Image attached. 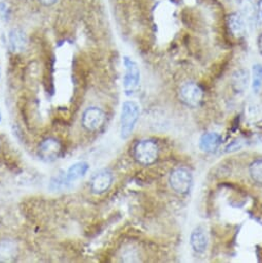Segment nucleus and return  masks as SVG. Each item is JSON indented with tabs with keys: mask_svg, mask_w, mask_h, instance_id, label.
Instances as JSON below:
<instances>
[{
	"mask_svg": "<svg viewBox=\"0 0 262 263\" xmlns=\"http://www.w3.org/2000/svg\"><path fill=\"white\" fill-rule=\"evenodd\" d=\"M140 117V106L134 101H126L122 105L121 111V137L127 139L131 133Z\"/></svg>",
	"mask_w": 262,
	"mask_h": 263,
	"instance_id": "nucleus-1",
	"label": "nucleus"
},
{
	"mask_svg": "<svg viewBox=\"0 0 262 263\" xmlns=\"http://www.w3.org/2000/svg\"><path fill=\"white\" fill-rule=\"evenodd\" d=\"M124 66H125V76L123 80L124 90L127 95L136 93L139 89L141 82V71L139 65L128 57H124Z\"/></svg>",
	"mask_w": 262,
	"mask_h": 263,
	"instance_id": "nucleus-2",
	"label": "nucleus"
},
{
	"mask_svg": "<svg viewBox=\"0 0 262 263\" xmlns=\"http://www.w3.org/2000/svg\"><path fill=\"white\" fill-rule=\"evenodd\" d=\"M135 157L141 164H152L158 157V147L152 141H142L135 148Z\"/></svg>",
	"mask_w": 262,
	"mask_h": 263,
	"instance_id": "nucleus-3",
	"label": "nucleus"
},
{
	"mask_svg": "<svg viewBox=\"0 0 262 263\" xmlns=\"http://www.w3.org/2000/svg\"><path fill=\"white\" fill-rule=\"evenodd\" d=\"M170 183L172 188L179 194H186L192 184V175L191 173L183 167L175 170L171 177H170Z\"/></svg>",
	"mask_w": 262,
	"mask_h": 263,
	"instance_id": "nucleus-4",
	"label": "nucleus"
},
{
	"mask_svg": "<svg viewBox=\"0 0 262 263\" xmlns=\"http://www.w3.org/2000/svg\"><path fill=\"white\" fill-rule=\"evenodd\" d=\"M106 116L104 111L96 106H91L87 108L82 117V124L88 131H96L100 129L105 123Z\"/></svg>",
	"mask_w": 262,
	"mask_h": 263,
	"instance_id": "nucleus-5",
	"label": "nucleus"
},
{
	"mask_svg": "<svg viewBox=\"0 0 262 263\" xmlns=\"http://www.w3.org/2000/svg\"><path fill=\"white\" fill-rule=\"evenodd\" d=\"M180 97L182 101L188 106H198L203 98L201 88L195 83H185L180 89Z\"/></svg>",
	"mask_w": 262,
	"mask_h": 263,
	"instance_id": "nucleus-6",
	"label": "nucleus"
},
{
	"mask_svg": "<svg viewBox=\"0 0 262 263\" xmlns=\"http://www.w3.org/2000/svg\"><path fill=\"white\" fill-rule=\"evenodd\" d=\"M61 144L53 138L45 140L40 146V156L46 162H53L60 156Z\"/></svg>",
	"mask_w": 262,
	"mask_h": 263,
	"instance_id": "nucleus-7",
	"label": "nucleus"
},
{
	"mask_svg": "<svg viewBox=\"0 0 262 263\" xmlns=\"http://www.w3.org/2000/svg\"><path fill=\"white\" fill-rule=\"evenodd\" d=\"M113 174L108 171H100L96 173L90 182V187L93 193L101 194L109 189L113 183Z\"/></svg>",
	"mask_w": 262,
	"mask_h": 263,
	"instance_id": "nucleus-8",
	"label": "nucleus"
},
{
	"mask_svg": "<svg viewBox=\"0 0 262 263\" xmlns=\"http://www.w3.org/2000/svg\"><path fill=\"white\" fill-rule=\"evenodd\" d=\"M88 168H89L88 163H86L84 161L74 163L66 172L62 183H64V184L74 183L76 181L80 180L81 178H83L86 175V173L88 172Z\"/></svg>",
	"mask_w": 262,
	"mask_h": 263,
	"instance_id": "nucleus-9",
	"label": "nucleus"
},
{
	"mask_svg": "<svg viewBox=\"0 0 262 263\" xmlns=\"http://www.w3.org/2000/svg\"><path fill=\"white\" fill-rule=\"evenodd\" d=\"M18 255V247L10 239L0 240V262H11Z\"/></svg>",
	"mask_w": 262,
	"mask_h": 263,
	"instance_id": "nucleus-10",
	"label": "nucleus"
},
{
	"mask_svg": "<svg viewBox=\"0 0 262 263\" xmlns=\"http://www.w3.org/2000/svg\"><path fill=\"white\" fill-rule=\"evenodd\" d=\"M11 50L15 53L23 52L27 47V36L20 29H13L9 35Z\"/></svg>",
	"mask_w": 262,
	"mask_h": 263,
	"instance_id": "nucleus-11",
	"label": "nucleus"
},
{
	"mask_svg": "<svg viewBox=\"0 0 262 263\" xmlns=\"http://www.w3.org/2000/svg\"><path fill=\"white\" fill-rule=\"evenodd\" d=\"M190 242L193 250L197 253H202L208 247V235L202 227H197L193 230L190 237Z\"/></svg>",
	"mask_w": 262,
	"mask_h": 263,
	"instance_id": "nucleus-12",
	"label": "nucleus"
},
{
	"mask_svg": "<svg viewBox=\"0 0 262 263\" xmlns=\"http://www.w3.org/2000/svg\"><path fill=\"white\" fill-rule=\"evenodd\" d=\"M227 25L229 31L233 36L240 39L246 34V25L242 18L238 14H232L227 19Z\"/></svg>",
	"mask_w": 262,
	"mask_h": 263,
	"instance_id": "nucleus-13",
	"label": "nucleus"
},
{
	"mask_svg": "<svg viewBox=\"0 0 262 263\" xmlns=\"http://www.w3.org/2000/svg\"><path fill=\"white\" fill-rule=\"evenodd\" d=\"M220 143H221V137L218 134L209 133V134H204L201 137L199 141V147L204 152H214L220 146Z\"/></svg>",
	"mask_w": 262,
	"mask_h": 263,
	"instance_id": "nucleus-14",
	"label": "nucleus"
},
{
	"mask_svg": "<svg viewBox=\"0 0 262 263\" xmlns=\"http://www.w3.org/2000/svg\"><path fill=\"white\" fill-rule=\"evenodd\" d=\"M249 84V73L248 71L240 69L234 72L232 77V88L235 92H244L248 88Z\"/></svg>",
	"mask_w": 262,
	"mask_h": 263,
	"instance_id": "nucleus-15",
	"label": "nucleus"
},
{
	"mask_svg": "<svg viewBox=\"0 0 262 263\" xmlns=\"http://www.w3.org/2000/svg\"><path fill=\"white\" fill-rule=\"evenodd\" d=\"M253 91L258 93L262 86V65L256 64L253 66Z\"/></svg>",
	"mask_w": 262,
	"mask_h": 263,
	"instance_id": "nucleus-16",
	"label": "nucleus"
},
{
	"mask_svg": "<svg viewBox=\"0 0 262 263\" xmlns=\"http://www.w3.org/2000/svg\"><path fill=\"white\" fill-rule=\"evenodd\" d=\"M250 175L256 183L262 184V159L256 160L251 164Z\"/></svg>",
	"mask_w": 262,
	"mask_h": 263,
	"instance_id": "nucleus-17",
	"label": "nucleus"
},
{
	"mask_svg": "<svg viewBox=\"0 0 262 263\" xmlns=\"http://www.w3.org/2000/svg\"><path fill=\"white\" fill-rule=\"evenodd\" d=\"M40 2L46 6H51L56 2V0H40Z\"/></svg>",
	"mask_w": 262,
	"mask_h": 263,
	"instance_id": "nucleus-18",
	"label": "nucleus"
},
{
	"mask_svg": "<svg viewBox=\"0 0 262 263\" xmlns=\"http://www.w3.org/2000/svg\"><path fill=\"white\" fill-rule=\"evenodd\" d=\"M258 46H259V50H260V53L262 55V34L260 35L259 37V41H258Z\"/></svg>",
	"mask_w": 262,
	"mask_h": 263,
	"instance_id": "nucleus-19",
	"label": "nucleus"
},
{
	"mask_svg": "<svg viewBox=\"0 0 262 263\" xmlns=\"http://www.w3.org/2000/svg\"><path fill=\"white\" fill-rule=\"evenodd\" d=\"M260 13H261V16H262V0H261V3H260Z\"/></svg>",
	"mask_w": 262,
	"mask_h": 263,
	"instance_id": "nucleus-20",
	"label": "nucleus"
},
{
	"mask_svg": "<svg viewBox=\"0 0 262 263\" xmlns=\"http://www.w3.org/2000/svg\"><path fill=\"white\" fill-rule=\"evenodd\" d=\"M0 121H2V114H0Z\"/></svg>",
	"mask_w": 262,
	"mask_h": 263,
	"instance_id": "nucleus-21",
	"label": "nucleus"
}]
</instances>
